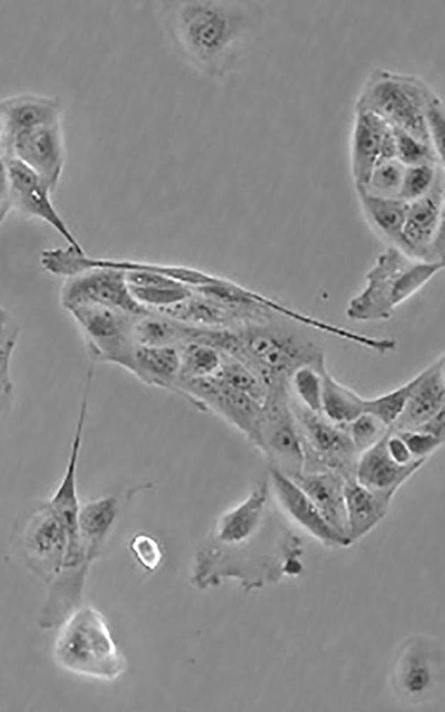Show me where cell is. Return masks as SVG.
Instances as JSON below:
<instances>
[{"label":"cell","mask_w":445,"mask_h":712,"mask_svg":"<svg viewBox=\"0 0 445 712\" xmlns=\"http://www.w3.org/2000/svg\"><path fill=\"white\" fill-rule=\"evenodd\" d=\"M160 16L178 54L207 77L222 79L239 65L261 12L247 2L190 0L163 3Z\"/></svg>","instance_id":"obj_1"},{"label":"cell","mask_w":445,"mask_h":712,"mask_svg":"<svg viewBox=\"0 0 445 712\" xmlns=\"http://www.w3.org/2000/svg\"><path fill=\"white\" fill-rule=\"evenodd\" d=\"M277 320L230 328H206L202 341L244 363L266 388L275 383L289 382L293 373L303 366L326 365L318 345Z\"/></svg>","instance_id":"obj_2"},{"label":"cell","mask_w":445,"mask_h":712,"mask_svg":"<svg viewBox=\"0 0 445 712\" xmlns=\"http://www.w3.org/2000/svg\"><path fill=\"white\" fill-rule=\"evenodd\" d=\"M443 268L444 262L421 261L387 246L367 271L364 287L349 300L345 315L357 322L388 320Z\"/></svg>","instance_id":"obj_3"},{"label":"cell","mask_w":445,"mask_h":712,"mask_svg":"<svg viewBox=\"0 0 445 712\" xmlns=\"http://www.w3.org/2000/svg\"><path fill=\"white\" fill-rule=\"evenodd\" d=\"M53 657L62 670L102 682L118 679L127 667L105 617L92 605L80 604L59 625Z\"/></svg>","instance_id":"obj_4"},{"label":"cell","mask_w":445,"mask_h":712,"mask_svg":"<svg viewBox=\"0 0 445 712\" xmlns=\"http://www.w3.org/2000/svg\"><path fill=\"white\" fill-rule=\"evenodd\" d=\"M269 496L266 477L241 502L218 517L210 543L202 546L196 557L225 564L244 563L261 557L269 543L268 538H262Z\"/></svg>","instance_id":"obj_5"},{"label":"cell","mask_w":445,"mask_h":712,"mask_svg":"<svg viewBox=\"0 0 445 712\" xmlns=\"http://www.w3.org/2000/svg\"><path fill=\"white\" fill-rule=\"evenodd\" d=\"M432 91L414 75L376 69L364 84L355 109L371 111L392 126L432 144L425 121V107Z\"/></svg>","instance_id":"obj_6"},{"label":"cell","mask_w":445,"mask_h":712,"mask_svg":"<svg viewBox=\"0 0 445 712\" xmlns=\"http://www.w3.org/2000/svg\"><path fill=\"white\" fill-rule=\"evenodd\" d=\"M444 680V652L434 637L409 635L400 644L389 671V685L400 702L420 706L433 700Z\"/></svg>","instance_id":"obj_7"},{"label":"cell","mask_w":445,"mask_h":712,"mask_svg":"<svg viewBox=\"0 0 445 712\" xmlns=\"http://www.w3.org/2000/svg\"><path fill=\"white\" fill-rule=\"evenodd\" d=\"M273 467L293 478L303 472V451L291 408L288 382L267 387L255 445Z\"/></svg>","instance_id":"obj_8"},{"label":"cell","mask_w":445,"mask_h":712,"mask_svg":"<svg viewBox=\"0 0 445 712\" xmlns=\"http://www.w3.org/2000/svg\"><path fill=\"white\" fill-rule=\"evenodd\" d=\"M291 392V391H290ZM291 408L303 451V472H335L355 479L360 454L344 426L303 407L291 393Z\"/></svg>","instance_id":"obj_9"},{"label":"cell","mask_w":445,"mask_h":712,"mask_svg":"<svg viewBox=\"0 0 445 712\" xmlns=\"http://www.w3.org/2000/svg\"><path fill=\"white\" fill-rule=\"evenodd\" d=\"M179 395L198 410L213 411L255 445L262 403L216 376L181 380Z\"/></svg>","instance_id":"obj_10"},{"label":"cell","mask_w":445,"mask_h":712,"mask_svg":"<svg viewBox=\"0 0 445 712\" xmlns=\"http://www.w3.org/2000/svg\"><path fill=\"white\" fill-rule=\"evenodd\" d=\"M68 312L77 323L92 359L121 367L135 344L133 328L141 315L99 305H78Z\"/></svg>","instance_id":"obj_11"},{"label":"cell","mask_w":445,"mask_h":712,"mask_svg":"<svg viewBox=\"0 0 445 712\" xmlns=\"http://www.w3.org/2000/svg\"><path fill=\"white\" fill-rule=\"evenodd\" d=\"M398 249L425 262H444V173L423 197L408 203Z\"/></svg>","instance_id":"obj_12"},{"label":"cell","mask_w":445,"mask_h":712,"mask_svg":"<svg viewBox=\"0 0 445 712\" xmlns=\"http://www.w3.org/2000/svg\"><path fill=\"white\" fill-rule=\"evenodd\" d=\"M60 299L67 311L78 305H99L135 315L150 312L133 297L125 271L104 265L91 266L67 277Z\"/></svg>","instance_id":"obj_13"},{"label":"cell","mask_w":445,"mask_h":712,"mask_svg":"<svg viewBox=\"0 0 445 712\" xmlns=\"http://www.w3.org/2000/svg\"><path fill=\"white\" fill-rule=\"evenodd\" d=\"M20 546L27 567L48 585L62 568L68 536L46 501L28 518Z\"/></svg>","instance_id":"obj_14"},{"label":"cell","mask_w":445,"mask_h":712,"mask_svg":"<svg viewBox=\"0 0 445 712\" xmlns=\"http://www.w3.org/2000/svg\"><path fill=\"white\" fill-rule=\"evenodd\" d=\"M92 375L88 374L83 388L64 472L55 490L46 501L66 530L68 550L70 552L78 550L81 546L78 531L81 504L78 498L77 470L89 407Z\"/></svg>","instance_id":"obj_15"},{"label":"cell","mask_w":445,"mask_h":712,"mask_svg":"<svg viewBox=\"0 0 445 712\" xmlns=\"http://www.w3.org/2000/svg\"><path fill=\"white\" fill-rule=\"evenodd\" d=\"M12 158L39 175L53 192L61 177L66 149L62 122L21 132L6 142Z\"/></svg>","instance_id":"obj_16"},{"label":"cell","mask_w":445,"mask_h":712,"mask_svg":"<svg viewBox=\"0 0 445 712\" xmlns=\"http://www.w3.org/2000/svg\"><path fill=\"white\" fill-rule=\"evenodd\" d=\"M396 158L392 126L375 113L355 109L351 139V172L355 188L367 183L379 164Z\"/></svg>","instance_id":"obj_17"},{"label":"cell","mask_w":445,"mask_h":712,"mask_svg":"<svg viewBox=\"0 0 445 712\" xmlns=\"http://www.w3.org/2000/svg\"><path fill=\"white\" fill-rule=\"evenodd\" d=\"M12 206L25 215L38 218L52 226L67 242L84 250L55 209L48 184L18 159H6Z\"/></svg>","instance_id":"obj_18"},{"label":"cell","mask_w":445,"mask_h":712,"mask_svg":"<svg viewBox=\"0 0 445 712\" xmlns=\"http://www.w3.org/2000/svg\"><path fill=\"white\" fill-rule=\"evenodd\" d=\"M270 491L282 512L320 544L330 547H345L352 543L326 522L319 509L304 491L288 476L270 467Z\"/></svg>","instance_id":"obj_19"},{"label":"cell","mask_w":445,"mask_h":712,"mask_svg":"<svg viewBox=\"0 0 445 712\" xmlns=\"http://www.w3.org/2000/svg\"><path fill=\"white\" fill-rule=\"evenodd\" d=\"M112 264L125 271L133 297L150 312L172 307L193 294L190 287L166 273V264L127 260H113Z\"/></svg>","instance_id":"obj_20"},{"label":"cell","mask_w":445,"mask_h":712,"mask_svg":"<svg viewBox=\"0 0 445 712\" xmlns=\"http://www.w3.org/2000/svg\"><path fill=\"white\" fill-rule=\"evenodd\" d=\"M386 434L360 454L355 480L372 492L392 501L400 486L425 464L426 459H415L406 465L397 464L386 451Z\"/></svg>","instance_id":"obj_21"},{"label":"cell","mask_w":445,"mask_h":712,"mask_svg":"<svg viewBox=\"0 0 445 712\" xmlns=\"http://www.w3.org/2000/svg\"><path fill=\"white\" fill-rule=\"evenodd\" d=\"M416 382L405 408L390 427L392 431L413 430L445 407V359L440 355L415 376Z\"/></svg>","instance_id":"obj_22"},{"label":"cell","mask_w":445,"mask_h":712,"mask_svg":"<svg viewBox=\"0 0 445 712\" xmlns=\"http://www.w3.org/2000/svg\"><path fill=\"white\" fill-rule=\"evenodd\" d=\"M121 368L149 386L168 390L179 395L180 355L176 346L134 344Z\"/></svg>","instance_id":"obj_23"},{"label":"cell","mask_w":445,"mask_h":712,"mask_svg":"<svg viewBox=\"0 0 445 712\" xmlns=\"http://www.w3.org/2000/svg\"><path fill=\"white\" fill-rule=\"evenodd\" d=\"M1 101L5 143L21 132L62 120V104L56 96L23 93L5 97Z\"/></svg>","instance_id":"obj_24"},{"label":"cell","mask_w":445,"mask_h":712,"mask_svg":"<svg viewBox=\"0 0 445 712\" xmlns=\"http://www.w3.org/2000/svg\"><path fill=\"white\" fill-rule=\"evenodd\" d=\"M291 479L311 498L331 528L351 542L347 535L345 479L330 471L302 472Z\"/></svg>","instance_id":"obj_25"},{"label":"cell","mask_w":445,"mask_h":712,"mask_svg":"<svg viewBox=\"0 0 445 712\" xmlns=\"http://www.w3.org/2000/svg\"><path fill=\"white\" fill-rule=\"evenodd\" d=\"M344 500L347 535L352 543L367 535L385 517L392 502L355 479L345 481Z\"/></svg>","instance_id":"obj_26"},{"label":"cell","mask_w":445,"mask_h":712,"mask_svg":"<svg viewBox=\"0 0 445 712\" xmlns=\"http://www.w3.org/2000/svg\"><path fill=\"white\" fill-rule=\"evenodd\" d=\"M121 506L117 495H106L81 504L78 513V531L86 554L93 561L109 534Z\"/></svg>","instance_id":"obj_27"},{"label":"cell","mask_w":445,"mask_h":712,"mask_svg":"<svg viewBox=\"0 0 445 712\" xmlns=\"http://www.w3.org/2000/svg\"><path fill=\"white\" fill-rule=\"evenodd\" d=\"M369 227L388 246L398 247L406 219L408 203L399 198H386L355 189Z\"/></svg>","instance_id":"obj_28"},{"label":"cell","mask_w":445,"mask_h":712,"mask_svg":"<svg viewBox=\"0 0 445 712\" xmlns=\"http://www.w3.org/2000/svg\"><path fill=\"white\" fill-rule=\"evenodd\" d=\"M194 326L162 313L150 312L137 318L133 328L135 344L149 346H176L190 341Z\"/></svg>","instance_id":"obj_29"},{"label":"cell","mask_w":445,"mask_h":712,"mask_svg":"<svg viewBox=\"0 0 445 712\" xmlns=\"http://www.w3.org/2000/svg\"><path fill=\"white\" fill-rule=\"evenodd\" d=\"M367 398L336 380L328 371L322 378L321 414L336 425L345 426L365 413Z\"/></svg>","instance_id":"obj_30"},{"label":"cell","mask_w":445,"mask_h":712,"mask_svg":"<svg viewBox=\"0 0 445 712\" xmlns=\"http://www.w3.org/2000/svg\"><path fill=\"white\" fill-rule=\"evenodd\" d=\"M178 350V381L214 376L221 366L222 352L209 344L192 340L179 345Z\"/></svg>","instance_id":"obj_31"},{"label":"cell","mask_w":445,"mask_h":712,"mask_svg":"<svg viewBox=\"0 0 445 712\" xmlns=\"http://www.w3.org/2000/svg\"><path fill=\"white\" fill-rule=\"evenodd\" d=\"M327 369V365H305L297 368L289 379L293 396L314 413H321L322 378Z\"/></svg>","instance_id":"obj_32"},{"label":"cell","mask_w":445,"mask_h":712,"mask_svg":"<svg viewBox=\"0 0 445 712\" xmlns=\"http://www.w3.org/2000/svg\"><path fill=\"white\" fill-rule=\"evenodd\" d=\"M222 353V363L214 376L263 404L267 392L264 384L244 363L232 356Z\"/></svg>","instance_id":"obj_33"},{"label":"cell","mask_w":445,"mask_h":712,"mask_svg":"<svg viewBox=\"0 0 445 712\" xmlns=\"http://www.w3.org/2000/svg\"><path fill=\"white\" fill-rule=\"evenodd\" d=\"M414 376L400 387L375 398L366 400L365 412L372 414L391 427L402 413L415 384Z\"/></svg>","instance_id":"obj_34"},{"label":"cell","mask_w":445,"mask_h":712,"mask_svg":"<svg viewBox=\"0 0 445 712\" xmlns=\"http://www.w3.org/2000/svg\"><path fill=\"white\" fill-rule=\"evenodd\" d=\"M443 166L421 164L405 166L398 198L407 203L414 201L431 190Z\"/></svg>","instance_id":"obj_35"},{"label":"cell","mask_w":445,"mask_h":712,"mask_svg":"<svg viewBox=\"0 0 445 712\" xmlns=\"http://www.w3.org/2000/svg\"><path fill=\"white\" fill-rule=\"evenodd\" d=\"M396 158L405 166L421 164L443 166L432 144L423 142L412 134L393 127Z\"/></svg>","instance_id":"obj_36"},{"label":"cell","mask_w":445,"mask_h":712,"mask_svg":"<svg viewBox=\"0 0 445 712\" xmlns=\"http://www.w3.org/2000/svg\"><path fill=\"white\" fill-rule=\"evenodd\" d=\"M405 166L397 158L384 161L371 172L368 180L361 189L370 194L398 198Z\"/></svg>","instance_id":"obj_37"},{"label":"cell","mask_w":445,"mask_h":712,"mask_svg":"<svg viewBox=\"0 0 445 712\" xmlns=\"http://www.w3.org/2000/svg\"><path fill=\"white\" fill-rule=\"evenodd\" d=\"M344 427L359 454L375 445L390 429L368 412L361 414Z\"/></svg>","instance_id":"obj_38"},{"label":"cell","mask_w":445,"mask_h":712,"mask_svg":"<svg viewBox=\"0 0 445 712\" xmlns=\"http://www.w3.org/2000/svg\"><path fill=\"white\" fill-rule=\"evenodd\" d=\"M425 121L430 141L444 163L445 118L441 98L432 91L425 107Z\"/></svg>","instance_id":"obj_39"},{"label":"cell","mask_w":445,"mask_h":712,"mask_svg":"<svg viewBox=\"0 0 445 712\" xmlns=\"http://www.w3.org/2000/svg\"><path fill=\"white\" fill-rule=\"evenodd\" d=\"M129 548L140 565L149 571L156 570L162 562L159 542L147 533H137L129 541Z\"/></svg>","instance_id":"obj_40"},{"label":"cell","mask_w":445,"mask_h":712,"mask_svg":"<svg viewBox=\"0 0 445 712\" xmlns=\"http://www.w3.org/2000/svg\"><path fill=\"white\" fill-rule=\"evenodd\" d=\"M392 432L396 433L404 441L415 459L427 460L433 453L444 444L443 440L419 430Z\"/></svg>","instance_id":"obj_41"},{"label":"cell","mask_w":445,"mask_h":712,"mask_svg":"<svg viewBox=\"0 0 445 712\" xmlns=\"http://www.w3.org/2000/svg\"><path fill=\"white\" fill-rule=\"evenodd\" d=\"M12 354L0 355V417L11 409L14 385L11 376V360Z\"/></svg>","instance_id":"obj_42"},{"label":"cell","mask_w":445,"mask_h":712,"mask_svg":"<svg viewBox=\"0 0 445 712\" xmlns=\"http://www.w3.org/2000/svg\"><path fill=\"white\" fill-rule=\"evenodd\" d=\"M19 336V325L9 312L0 306V355L13 353Z\"/></svg>","instance_id":"obj_43"},{"label":"cell","mask_w":445,"mask_h":712,"mask_svg":"<svg viewBox=\"0 0 445 712\" xmlns=\"http://www.w3.org/2000/svg\"><path fill=\"white\" fill-rule=\"evenodd\" d=\"M385 449L390 457L400 465H409L415 460L404 441L391 428L385 437Z\"/></svg>","instance_id":"obj_44"},{"label":"cell","mask_w":445,"mask_h":712,"mask_svg":"<svg viewBox=\"0 0 445 712\" xmlns=\"http://www.w3.org/2000/svg\"><path fill=\"white\" fill-rule=\"evenodd\" d=\"M12 207L7 163L5 158L0 157V222L5 218Z\"/></svg>","instance_id":"obj_45"},{"label":"cell","mask_w":445,"mask_h":712,"mask_svg":"<svg viewBox=\"0 0 445 712\" xmlns=\"http://www.w3.org/2000/svg\"><path fill=\"white\" fill-rule=\"evenodd\" d=\"M413 430H419L445 440V410L442 409L421 425Z\"/></svg>","instance_id":"obj_46"},{"label":"cell","mask_w":445,"mask_h":712,"mask_svg":"<svg viewBox=\"0 0 445 712\" xmlns=\"http://www.w3.org/2000/svg\"><path fill=\"white\" fill-rule=\"evenodd\" d=\"M4 139V110H3V104L0 99V143Z\"/></svg>","instance_id":"obj_47"}]
</instances>
